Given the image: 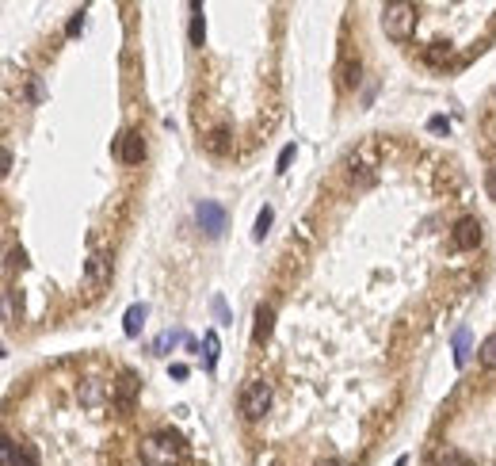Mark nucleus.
Wrapping results in <instances>:
<instances>
[{
    "label": "nucleus",
    "mask_w": 496,
    "mask_h": 466,
    "mask_svg": "<svg viewBox=\"0 0 496 466\" xmlns=\"http://www.w3.org/2000/svg\"><path fill=\"white\" fill-rule=\"evenodd\" d=\"M478 359H481V367L485 371H496V332L478 348Z\"/></svg>",
    "instance_id": "11"
},
{
    "label": "nucleus",
    "mask_w": 496,
    "mask_h": 466,
    "mask_svg": "<svg viewBox=\"0 0 496 466\" xmlns=\"http://www.w3.org/2000/svg\"><path fill=\"white\" fill-rule=\"evenodd\" d=\"M179 341H184V332L164 329V332L157 336V341H153V352H157V356H169V348H172V344H179Z\"/></svg>",
    "instance_id": "10"
},
{
    "label": "nucleus",
    "mask_w": 496,
    "mask_h": 466,
    "mask_svg": "<svg viewBox=\"0 0 496 466\" xmlns=\"http://www.w3.org/2000/svg\"><path fill=\"white\" fill-rule=\"evenodd\" d=\"M382 27L393 42H405L412 31H417V4H408V0H390L386 8H382Z\"/></svg>",
    "instance_id": "1"
},
{
    "label": "nucleus",
    "mask_w": 496,
    "mask_h": 466,
    "mask_svg": "<svg viewBox=\"0 0 496 466\" xmlns=\"http://www.w3.org/2000/svg\"><path fill=\"white\" fill-rule=\"evenodd\" d=\"M195 218H199V225H203L206 237H222V233H225V210H222L218 203H210V199H203V203H199Z\"/></svg>",
    "instance_id": "5"
},
{
    "label": "nucleus",
    "mask_w": 496,
    "mask_h": 466,
    "mask_svg": "<svg viewBox=\"0 0 496 466\" xmlns=\"http://www.w3.org/2000/svg\"><path fill=\"white\" fill-rule=\"evenodd\" d=\"M145 314H149V310H145L142 302L126 310V317H123V329H126V336H138V332H142V325H145Z\"/></svg>",
    "instance_id": "9"
},
{
    "label": "nucleus",
    "mask_w": 496,
    "mask_h": 466,
    "mask_svg": "<svg viewBox=\"0 0 496 466\" xmlns=\"http://www.w3.org/2000/svg\"><path fill=\"white\" fill-rule=\"evenodd\" d=\"M271 222H275V210H271V206H264V210L256 214V230H252V233H256V241H264V233L271 230Z\"/></svg>",
    "instance_id": "14"
},
{
    "label": "nucleus",
    "mask_w": 496,
    "mask_h": 466,
    "mask_svg": "<svg viewBox=\"0 0 496 466\" xmlns=\"http://www.w3.org/2000/svg\"><path fill=\"white\" fill-rule=\"evenodd\" d=\"M485 191H488V199H496V169H488V176H485Z\"/></svg>",
    "instance_id": "22"
},
{
    "label": "nucleus",
    "mask_w": 496,
    "mask_h": 466,
    "mask_svg": "<svg viewBox=\"0 0 496 466\" xmlns=\"http://www.w3.org/2000/svg\"><path fill=\"white\" fill-rule=\"evenodd\" d=\"M267 405H271V386L260 382V378H252V382L240 390V413H245L248 421H260L267 413Z\"/></svg>",
    "instance_id": "3"
},
{
    "label": "nucleus",
    "mask_w": 496,
    "mask_h": 466,
    "mask_svg": "<svg viewBox=\"0 0 496 466\" xmlns=\"http://www.w3.org/2000/svg\"><path fill=\"white\" fill-rule=\"evenodd\" d=\"M439 463H443V466H473L470 458L462 455V451H443V455H439Z\"/></svg>",
    "instance_id": "18"
},
{
    "label": "nucleus",
    "mask_w": 496,
    "mask_h": 466,
    "mask_svg": "<svg viewBox=\"0 0 496 466\" xmlns=\"http://www.w3.org/2000/svg\"><path fill=\"white\" fill-rule=\"evenodd\" d=\"M466 352H470V332L458 329L454 332V363H466Z\"/></svg>",
    "instance_id": "13"
},
{
    "label": "nucleus",
    "mask_w": 496,
    "mask_h": 466,
    "mask_svg": "<svg viewBox=\"0 0 496 466\" xmlns=\"http://www.w3.org/2000/svg\"><path fill=\"white\" fill-rule=\"evenodd\" d=\"M325 466H344V463H325Z\"/></svg>",
    "instance_id": "25"
},
{
    "label": "nucleus",
    "mask_w": 496,
    "mask_h": 466,
    "mask_svg": "<svg viewBox=\"0 0 496 466\" xmlns=\"http://www.w3.org/2000/svg\"><path fill=\"white\" fill-rule=\"evenodd\" d=\"M203 38H206V23H203V12H195V19H191V42L203 46Z\"/></svg>",
    "instance_id": "15"
},
{
    "label": "nucleus",
    "mask_w": 496,
    "mask_h": 466,
    "mask_svg": "<svg viewBox=\"0 0 496 466\" xmlns=\"http://www.w3.org/2000/svg\"><path fill=\"white\" fill-rule=\"evenodd\" d=\"M4 463L8 466H38V455L31 443H16V439H4Z\"/></svg>",
    "instance_id": "7"
},
{
    "label": "nucleus",
    "mask_w": 496,
    "mask_h": 466,
    "mask_svg": "<svg viewBox=\"0 0 496 466\" xmlns=\"http://www.w3.org/2000/svg\"><path fill=\"white\" fill-rule=\"evenodd\" d=\"M206 367H214L218 363V332H206Z\"/></svg>",
    "instance_id": "17"
},
{
    "label": "nucleus",
    "mask_w": 496,
    "mask_h": 466,
    "mask_svg": "<svg viewBox=\"0 0 496 466\" xmlns=\"http://www.w3.org/2000/svg\"><path fill=\"white\" fill-rule=\"evenodd\" d=\"M179 455H184V447H179V436H172V432H157V436L142 439L145 466H176Z\"/></svg>",
    "instance_id": "2"
},
{
    "label": "nucleus",
    "mask_w": 496,
    "mask_h": 466,
    "mask_svg": "<svg viewBox=\"0 0 496 466\" xmlns=\"http://www.w3.org/2000/svg\"><path fill=\"white\" fill-rule=\"evenodd\" d=\"M206 145H210V153H225V149H230V134H225V130H214Z\"/></svg>",
    "instance_id": "16"
},
{
    "label": "nucleus",
    "mask_w": 496,
    "mask_h": 466,
    "mask_svg": "<svg viewBox=\"0 0 496 466\" xmlns=\"http://www.w3.org/2000/svg\"><path fill=\"white\" fill-rule=\"evenodd\" d=\"M427 126H432L435 134H443V130H447V119H432V123H427Z\"/></svg>",
    "instance_id": "24"
},
{
    "label": "nucleus",
    "mask_w": 496,
    "mask_h": 466,
    "mask_svg": "<svg viewBox=\"0 0 496 466\" xmlns=\"http://www.w3.org/2000/svg\"><path fill=\"white\" fill-rule=\"evenodd\" d=\"M271 329H275V306H256V325H252V341L256 344H264L267 336H271Z\"/></svg>",
    "instance_id": "8"
},
{
    "label": "nucleus",
    "mask_w": 496,
    "mask_h": 466,
    "mask_svg": "<svg viewBox=\"0 0 496 466\" xmlns=\"http://www.w3.org/2000/svg\"><path fill=\"white\" fill-rule=\"evenodd\" d=\"M214 314L222 317V325H230V314H225V302H222V298H214Z\"/></svg>",
    "instance_id": "23"
},
{
    "label": "nucleus",
    "mask_w": 496,
    "mask_h": 466,
    "mask_svg": "<svg viewBox=\"0 0 496 466\" xmlns=\"http://www.w3.org/2000/svg\"><path fill=\"white\" fill-rule=\"evenodd\" d=\"M427 62H432V65H443V62H451V50H443V46H435V50H427Z\"/></svg>",
    "instance_id": "19"
},
{
    "label": "nucleus",
    "mask_w": 496,
    "mask_h": 466,
    "mask_svg": "<svg viewBox=\"0 0 496 466\" xmlns=\"http://www.w3.org/2000/svg\"><path fill=\"white\" fill-rule=\"evenodd\" d=\"M451 241H454V249H462V252L478 249L481 245V222L478 218H458L454 230H451Z\"/></svg>",
    "instance_id": "6"
},
{
    "label": "nucleus",
    "mask_w": 496,
    "mask_h": 466,
    "mask_svg": "<svg viewBox=\"0 0 496 466\" xmlns=\"http://www.w3.org/2000/svg\"><path fill=\"white\" fill-rule=\"evenodd\" d=\"M88 283H92V287L107 283V260H103V256H92V260H88Z\"/></svg>",
    "instance_id": "12"
},
{
    "label": "nucleus",
    "mask_w": 496,
    "mask_h": 466,
    "mask_svg": "<svg viewBox=\"0 0 496 466\" xmlns=\"http://www.w3.org/2000/svg\"><path fill=\"white\" fill-rule=\"evenodd\" d=\"M115 157L123 164H142L145 157V138L138 134V130H123V134L115 138Z\"/></svg>",
    "instance_id": "4"
},
{
    "label": "nucleus",
    "mask_w": 496,
    "mask_h": 466,
    "mask_svg": "<svg viewBox=\"0 0 496 466\" xmlns=\"http://www.w3.org/2000/svg\"><path fill=\"white\" fill-rule=\"evenodd\" d=\"M290 161H294V145H286V149L279 153V172H286V169H290Z\"/></svg>",
    "instance_id": "20"
},
{
    "label": "nucleus",
    "mask_w": 496,
    "mask_h": 466,
    "mask_svg": "<svg viewBox=\"0 0 496 466\" xmlns=\"http://www.w3.org/2000/svg\"><path fill=\"white\" fill-rule=\"evenodd\" d=\"M80 27H84V12H77V16L69 19V27H65V31H69V35H80Z\"/></svg>",
    "instance_id": "21"
}]
</instances>
